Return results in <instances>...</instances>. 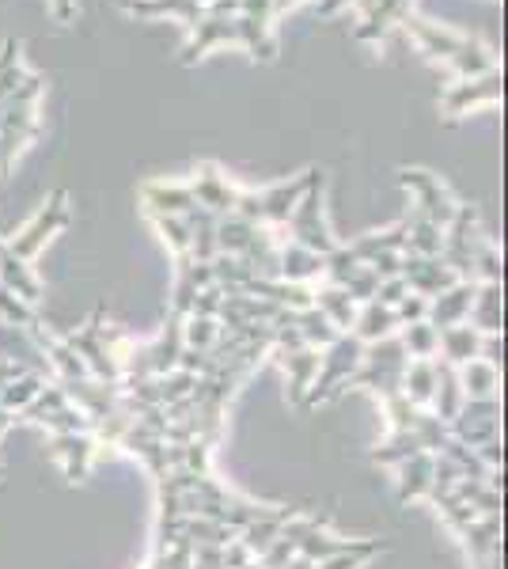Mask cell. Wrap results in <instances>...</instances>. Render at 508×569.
I'll return each mask as SVG.
<instances>
[{"mask_svg": "<svg viewBox=\"0 0 508 569\" xmlns=\"http://www.w3.org/2000/svg\"><path fill=\"white\" fill-rule=\"evenodd\" d=\"M482 338L486 335H478V330L470 327V323L437 330V353H445V357H437V361L451 365V369H459V365L475 361V357L482 353Z\"/></svg>", "mask_w": 508, "mask_h": 569, "instance_id": "6", "label": "cell"}, {"mask_svg": "<svg viewBox=\"0 0 508 569\" xmlns=\"http://www.w3.org/2000/svg\"><path fill=\"white\" fill-rule=\"evenodd\" d=\"M456 380H459V391H464V402L497 399V388H501V372H497V365L482 361V357H475V361L459 365Z\"/></svg>", "mask_w": 508, "mask_h": 569, "instance_id": "7", "label": "cell"}, {"mask_svg": "<svg viewBox=\"0 0 508 569\" xmlns=\"http://www.w3.org/2000/svg\"><path fill=\"white\" fill-rule=\"evenodd\" d=\"M360 357H365V342L357 335H338L335 342L327 346V353H319V372L311 380L308 395H303V407H319V402H330L346 391V380L360 369Z\"/></svg>", "mask_w": 508, "mask_h": 569, "instance_id": "1", "label": "cell"}, {"mask_svg": "<svg viewBox=\"0 0 508 569\" xmlns=\"http://www.w3.org/2000/svg\"><path fill=\"white\" fill-rule=\"evenodd\" d=\"M12 426H16V415H12V410H4V407H0V437H4Z\"/></svg>", "mask_w": 508, "mask_h": 569, "instance_id": "15", "label": "cell"}, {"mask_svg": "<svg viewBox=\"0 0 508 569\" xmlns=\"http://www.w3.org/2000/svg\"><path fill=\"white\" fill-rule=\"evenodd\" d=\"M399 342L406 357H437V327H429L421 319V323H410V327H399Z\"/></svg>", "mask_w": 508, "mask_h": 569, "instance_id": "13", "label": "cell"}, {"mask_svg": "<svg viewBox=\"0 0 508 569\" xmlns=\"http://www.w3.org/2000/svg\"><path fill=\"white\" fill-rule=\"evenodd\" d=\"M42 383H46V376H39V372H27V376H20V380L4 383V388H0V407L12 410V415H20L27 402L42 391Z\"/></svg>", "mask_w": 508, "mask_h": 569, "instance_id": "12", "label": "cell"}, {"mask_svg": "<svg viewBox=\"0 0 508 569\" xmlns=\"http://www.w3.org/2000/svg\"><path fill=\"white\" fill-rule=\"evenodd\" d=\"M277 361L289 372V399L297 402V407H303V395H308L311 380H316V372H319V350H311V346H292V350H277Z\"/></svg>", "mask_w": 508, "mask_h": 569, "instance_id": "5", "label": "cell"}, {"mask_svg": "<svg viewBox=\"0 0 508 569\" xmlns=\"http://www.w3.org/2000/svg\"><path fill=\"white\" fill-rule=\"evenodd\" d=\"M475 297H478V284H470V281L451 284V289H445V292H440V297L429 305V311H425V323L437 327V330L467 323V316H470V305H475Z\"/></svg>", "mask_w": 508, "mask_h": 569, "instance_id": "4", "label": "cell"}, {"mask_svg": "<svg viewBox=\"0 0 508 569\" xmlns=\"http://www.w3.org/2000/svg\"><path fill=\"white\" fill-rule=\"evenodd\" d=\"M311 308H319L322 316H327L330 323L341 330V335H346V330H353V323H357V300L349 297L346 289H338V284L311 292Z\"/></svg>", "mask_w": 508, "mask_h": 569, "instance_id": "10", "label": "cell"}, {"mask_svg": "<svg viewBox=\"0 0 508 569\" xmlns=\"http://www.w3.org/2000/svg\"><path fill=\"white\" fill-rule=\"evenodd\" d=\"M432 463H437V456H432V452H418V456H410V460H402L399 463V490H395V498H399L402 505L418 501V498H429Z\"/></svg>", "mask_w": 508, "mask_h": 569, "instance_id": "8", "label": "cell"}, {"mask_svg": "<svg viewBox=\"0 0 508 569\" xmlns=\"http://www.w3.org/2000/svg\"><path fill=\"white\" fill-rule=\"evenodd\" d=\"M451 437L467 448H482L489 440H497L501 433V407L497 399H482V402H464V410L456 415V421H448Z\"/></svg>", "mask_w": 508, "mask_h": 569, "instance_id": "2", "label": "cell"}, {"mask_svg": "<svg viewBox=\"0 0 508 569\" xmlns=\"http://www.w3.org/2000/svg\"><path fill=\"white\" fill-rule=\"evenodd\" d=\"M402 395L414 407H429L437 395V357H414L402 369Z\"/></svg>", "mask_w": 508, "mask_h": 569, "instance_id": "9", "label": "cell"}, {"mask_svg": "<svg viewBox=\"0 0 508 569\" xmlns=\"http://www.w3.org/2000/svg\"><path fill=\"white\" fill-rule=\"evenodd\" d=\"M50 456L61 463L64 479L77 486V482L88 479L91 463H96L103 452H99L96 437H91V429H88V433H53L50 437Z\"/></svg>", "mask_w": 508, "mask_h": 569, "instance_id": "3", "label": "cell"}, {"mask_svg": "<svg viewBox=\"0 0 508 569\" xmlns=\"http://www.w3.org/2000/svg\"><path fill=\"white\" fill-rule=\"evenodd\" d=\"M395 330H399V319H395V308H384V305H376V300H368L365 311L357 316V323L349 335H357L365 346H372V342H380V338H391Z\"/></svg>", "mask_w": 508, "mask_h": 569, "instance_id": "11", "label": "cell"}, {"mask_svg": "<svg viewBox=\"0 0 508 569\" xmlns=\"http://www.w3.org/2000/svg\"><path fill=\"white\" fill-rule=\"evenodd\" d=\"M311 273H322V259H311V254H300V251H285V278L292 281H303Z\"/></svg>", "mask_w": 508, "mask_h": 569, "instance_id": "14", "label": "cell"}]
</instances>
